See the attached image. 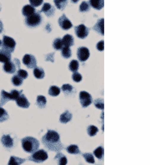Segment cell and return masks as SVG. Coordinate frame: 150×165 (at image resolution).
I'll return each mask as SVG.
<instances>
[{
  "label": "cell",
  "mask_w": 150,
  "mask_h": 165,
  "mask_svg": "<svg viewBox=\"0 0 150 165\" xmlns=\"http://www.w3.org/2000/svg\"><path fill=\"white\" fill-rule=\"evenodd\" d=\"M21 94H22V92H19L18 90H12V91L9 93L11 100H16V99L18 98V96Z\"/></svg>",
  "instance_id": "40"
},
{
  "label": "cell",
  "mask_w": 150,
  "mask_h": 165,
  "mask_svg": "<svg viewBox=\"0 0 150 165\" xmlns=\"http://www.w3.org/2000/svg\"><path fill=\"white\" fill-rule=\"evenodd\" d=\"M1 142L5 148H11L13 146V140L10 135H4L1 138Z\"/></svg>",
  "instance_id": "14"
},
{
  "label": "cell",
  "mask_w": 150,
  "mask_h": 165,
  "mask_svg": "<svg viewBox=\"0 0 150 165\" xmlns=\"http://www.w3.org/2000/svg\"><path fill=\"white\" fill-rule=\"evenodd\" d=\"M3 28H4V26H3V23L0 20V33L3 31Z\"/></svg>",
  "instance_id": "46"
},
{
  "label": "cell",
  "mask_w": 150,
  "mask_h": 165,
  "mask_svg": "<svg viewBox=\"0 0 150 165\" xmlns=\"http://www.w3.org/2000/svg\"><path fill=\"white\" fill-rule=\"evenodd\" d=\"M67 152L72 154H78L80 153V150L77 145H70L67 148Z\"/></svg>",
  "instance_id": "30"
},
{
  "label": "cell",
  "mask_w": 150,
  "mask_h": 165,
  "mask_svg": "<svg viewBox=\"0 0 150 165\" xmlns=\"http://www.w3.org/2000/svg\"><path fill=\"white\" fill-rule=\"evenodd\" d=\"M54 4L58 9H63L66 7L67 0H54Z\"/></svg>",
  "instance_id": "31"
},
{
  "label": "cell",
  "mask_w": 150,
  "mask_h": 165,
  "mask_svg": "<svg viewBox=\"0 0 150 165\" xmlns=\"http://www.w3.org/2000/svg\"><path fill=\"white\" fill-rule=\"evenodd\" d=\"M12 83L15 86H20L23 84V79L20 77H18V75H15L12 78Z\"/></svg>",
  "instance_id": "36"
},
{
  "label": "cell",
  "mask_w": 150,
  "mask_h": 165,
  "mask_svg": "<svg viewBox=\"0 0 150 165\" xmlns=\"http://www.w3.org/2000/svg\"><path fill=\"white\" fill-rule=\"evenodd\" d=\"M63 41L62 39H56L55 40L53 41V47L54 48V49H56V50H60V49H63Z\"/></svg>",
  "instance_id": "32"
},
{
  "label": "cell",
  "mask_w": 150,
  "mask_h": 165,
  "mask_svg": "<svg viewBox=\"0 0 150 165\" xmlns=\"http://www.w3.org/2000/svg\"><path fill=\"white\" fill-rule=\"evenodd\" d=\"M60 94V89L57 86H51L49 89V94L50 96L56 97Z\"/></svg>",
  "instance_id": "27"
},
{
  "label": "cell",
  "mask_w": 150,
  "mask_h": 165,
  "mask_svg": "<svg viewBox=\"0 0 150 165\" xmlns=\"http://www.w3.org/2000/svg\"><path fill=\"white\" fill-rule=\"evenodd\" d=\"M16 102H17V105L20 108H28L30 106V103L28 102V100L27 99L26 97L23 94H21L18 96V98L16 99Z\"/></svg>",
  "instance_id": "12"
},
{
  "label": "cell",
  "mask_w": 150,
  "mask_h": 165,
  "mask_svg": "<svg viewBox=\"0 0 150 165\" xmlns=\"http://www.w3.org/2000/svg\"><path fill=\"white\" fill-rule=\"evenodd\" d=\"M19 67H20V61L18 60V58H14L13 62L9 61V62L4 63V70L6 73H13L16 72L17 68H19Z\"/></svg>",
  "instance_id": "3"
},
{
  "label": "cell",
  "mask_w": 150,
  "mask_h": 165,
  "mask_svg": "<svg viewBox=\"0 0 150 165\" xmlns=\"http://www.w3.org/2000/svg\"><path fill=\"white\" fill-rule=\"evenodd\" d=\"M42 21V17L39 13H34L26 18V24L29 27H37Z\"/></svg>",
  "instance_id": "4"
},
{
  "label": "cell",
  "mask_w": 150,
  "mask_h": 165,
  "mask_svg": "<svg viewBox=\"0 0 150 165\" xmlns=\"http://www.w3.org/2000/svg\"><path fill=\"white\" fill-rule=\"evenodd\" d=\"M10 60H11V53L7 49L3 48L2 50H0V62L6 63Z\"/></svg>",
  "instance_id": "13"
},
{
  "label": "cell",
  "mask_w": 150,
  "mask_h": 165,
  "mask_svg": "<svg viewBox=\"0 0 150 165\" xmlns=\"http://www.w3.org/2000/svg\"><path fill=\"white\" fill-rule=\"evenodd\" d=\"M98 129L97 127H95L93 125H90L88 127V134L89 136L93 137L98 134Z\"/></svg>",
  "instance_id": "34"
},
{
  "label": "cell",
  "mask_w": 150,
  "mask_h": 165,
  "mask_svg": "<svg viewBox=\"0 0 150 165\" xmlns=\"http://www.w3.org/2000/svg\"><path fill=\"white\" fill-rule=\"evenodd\" d=\"M79 67V62H78L77 60H72L70 62V63H69V65H68L69 70L74 72V73L78 71Z\"/></svg>",
  "instance_id": "29"
},
{
  "label": "cell",
  "mask_w": 150,
  "mask_h": 165,
  "mask_svg": "<svg viewBox=\"0 0 150 165\" xmlns=\"http://www.w3.org/2000/svg\"><path fill=\"white\" fill-rule=\"evenodd\" d=\"M58 24H59L60 28L62 29H63V30H68L73 26V24H72L70 20L68 19L64 14L62 15V17H60L59 19H58Z\"/></svg>",
  "instance_id": "11"
},
{
  "label": "cell",
  "mask_w": 150,
  "mask_h": 165,
  "mask_svg": "<svg viewBox=\"0 0 150 165\" xmlns=\"http://www.w3.org/2000/svg\"><path fill=\"white\" fill-rule=\"evenodd\" d=\"M31 6L33 7H39L40 5L43 4L44 0H29Z\"/></svg>",
  "instance_id": "43"
},
{
  "label": "cell",
  "mask_w": 150,
  "mask_h": 165,
  "mask_svg": "<svg viewBox=\"0 0 150 165\" xmlns=\"http://www.w3.org/2000/svg\"><path fill=\"white\" fill-rule=\"evenodd\" d=\"M54 159H56L59 165H66L67 163H68V160H67V158L63 154L58 153L57 155L55 156Z\"/></svg>",
  "instance_id": "25"
},
{
  "label": "cell",
  "mask_w": 150,
  "mask_h": 165,
  "mask_svg": "<svg viewBox=\"0 0 150 165\" xmlns=\"http://www.w3.org/2000/svg\"><path fill=\"white\" fill-rule=\"evenodd\" d=\"M48 158V153L43 149L37 150L34 153H33L32 156L29 158V159L35 163H42Z\"/></svg>",
  "instance_id": "5"
},
{
  "label": "cell",
  "mask_w": 150,
  "mask_h": 165,
  "mask_svg": "<svg viewBox=\"0 0 150 165\" xmlns=\"http://www.w3.org/2000/svg\"><path fill=\"white\" fill-rule=\"evenodd\" d=\"M24 162H25L24 158H18V157L12 156L10 158V159H9L8 165H20L23 164Z\"/></svg>",
  "instance_id": "21"
},
{
  "label": "cell",
  "mask_w": 150,
  "mask_h": 165,
  "mask_svg": "<svg viewBox=\"0 0 150 165\" xmlns=\"http://www.w3.org/2000/svg\"><path fill=\"white\" fill-rule=\"evenodd\" d=\"M75 33L79 39H84L85 38H87V36L88 35L89 29L84 24H80L79 26L75 27Z\"/></svg>",
  "instance_id": "9"
},
{
  "label": "cell",
  "mask_w": 150,
  "mask_h": 165,
  "mask_svg": "<svg viewBox=\"0 0 150 165\" xmlns=\"http://www.w3.org/2000/svg\"><path fill=\"white\" fill-rule=\"evenodd\" d=\"M9 100H11L10 98V94L7 93L4 90H2L1 92V100H0V105H4L7 103Z\"/></svg>",
  "instance_id": "22"
},
{
  "label": "cell",
  "mask_w": 150,
  "mask_h": 165,
  "mask_svg": "<svg viewBox=\"0 0 150 165\" xmlns=\"http://www.w3.org/2000/svg\"><path fill=\"white\" fill-rule=\"evenodd\" d=\"M33 75L38 79H42L44 78L45 73H44V69L41 68H34V69H33Z\"/></svg>",
  "instance_id": "23"
},
{
  "label": "cell",
  "mask_w": 150,
  "mask_h": 165,
  "mask_svg": "<svg viewBox=\"0 0 150 165\" xmlns=\"http://www.w3.org/2000/svg\"><path fill=\"white\" fill-rule=\"evenodd\" d=\"M61 55L64 58H70L72 55V51L69 47H63L62 52H61Z\"/></svg>",
  "instance_id": "28"
},
{
  "label": "cell",
  "mask_w": 150,
  "mask_h": 165,
  "mask_svg": "<svg viewBox=\"0 0 150 165\" xmlns=\"http://www.w3.org/2000/svg\"><path fill=\"white\" fill-rule=\"evenodd\" d=\"M72 118H73V115H72V113H71L69 111H65L63 113H62L61 115H60V118H59V120L60 122L62 123V124H67L68 122H69V121L72 119Z\"/></svg>",
  "instance_id": "17"
},
{
  "label": "cell",
  "mask_w": 150,
  "mask_h": 165,
  "mask_svg": "<svg viewBox=\"0 0 150 165\" xmlns=\"http://www.w3.org/2000/svg\"><path fill=\"white\" fill-rule=\"evenodd\" d=\"M83 156L85 158V160L87 161L89 164H94V158H93V154L92 153H84Z\"/></svg>",
  "instance_id": "37"
},
{
  "label": "cell",
  "mask_w": 150,
  "mask_h": 165,
  "mask_svg": "<svg viewBox=\"0 0 150 165\" xmlns=\"http://www.w3.org/2000/svg\"><path fill=\"white\" fill-rule=\"evenodd\" d=\"M22 12L24 16L28 17V16H30V15H32V14L35 13V9H34V7H33L31 5H25V6L23 8Z\"/></svg>",
  "instance_id": "18"
},
{
  "label": "cell",
  "mask_w": 150,
  "mask_h": 165,
  "mask_svg": "<svg viewBox=\"0 0 150 165\" xmlns=\"http://www.w3.org/2000/svg\"><path fill=\"white\" fill-rule=\"evenodd\" d=\"M79 1V0H72V2H73V3H74V4H76V3H78Z\"/></svg>",
  "instance_id": "47"
},
{
  "label": "cell",
  "mask_w": 150,
  "mask_h": 165,
  "mask_svg": "<svg viewBox=\"0 0 150 165\" xmlns=\"http://www.w3.org/2000/svg\"><path fill=\"white\" fill-rule=\"evenodd\" d=\"M21 143H22L23 148L27 153H33L37 151L39 148V140L33 138V137H26V138H23Z\"/></svg>",
  "instance_id": "2"
},
{
  "label": "cell",
  "mask_w": 150,
  "mask_h": 165,
  "mask_svg": "<svg viewBox=\"0 0 150 165\" xmlns=\"http://www.w3.org/2000/svg\"><path fill=\"white\" fill-rule=\"evenodd\" d=\"M77 55H78V58L81 62H85L89 58L90 52L86 47H80L79 49H78Z\"/></svg>",
  "instance_id": "10"
},
{
  "label": "cell",
  "mask_w": 150,
  "mask_h": 165,
  "mask_svg": "<svg viewBox=\"0 0 150 165\" xmlns=\"http://www.w3.org/2000/svg\"><path fill=\"white\" fill-rule=\"evenodd\" d=\"M46 103H47V100H46V98L43 96V95H39L37 97V101H36V103L37 105L40 108H44L46 106Z\"/></svg>",
  "instance_id": "26"
},
{
  "label": "cell",
  "mask_w": 150,
  "mask_h": 165,
  "mask_svg": "<svg viewBox=\"0 0 150 165\" xmlns=\"http://www.w3.org/2000/svg\"><path fill=\"white\" fill-rule=\"evenodd\" d=\"M9 118V114L6 112L5 109H4L3 108L0 107V122H4Z\"/></svg>",
  "instance_id": "33"
},
{
  "label": "cell",
  "mask_w": 150,
  "mask_h": 165,
  "mask_svg": "<svg viewBox=\"0 0 150 165\" xmlns=\"http://www.w3.org/2000/svg\"><path fill=\"white\" fill-rule=\"evenodd\" d=\"M62 90L63 92L66 95H71L75 92L74 87L70 84H63L62 86Z\"/></svg>",
  "instance_id": "24"
},
{
  "label": "cell",
  "mask_w": 150,
  "mask_h": 165,
  "mask_svg": "<svg viewBox=\"0 0 150 165\" xmlns=\"http://www.w3.org/2000/svg\"><path fill=\"white\" fill-rule=\"evenodd\" d=\"M90 9V6L88 4L87 2H83L81 4H80L79 7V11L80 12H87V11H89Z\"/></svg>",
  "instance_id": "39"
},
{
  "label": "cell",
  "mask_w": 150,
  "mask_h": 165,
  "mask_svg": "<svg viewBox=\"0 0 150 165\" xmlns=\"http://www.w3.org/2000/svg\"><path fill=\"white\" fill-rule=\"evenodd\" d=\"M79 100L82 107L86 108L92 103V96L88 92L81 91L79 94Z\"/></svg>",
  "instance_id": "7"
},
{
  "label": "cell",
  "mask_w": 150,
  "mask_h": 165,
  "mask_svg": "<svg viewBox=\"0 0 150 165\" xmlns=\"http://www.w3.org/2000/svg\"><path fill=\"white\" fill-rule=\"evenodd\" d=\"M91 6L95 9H101L104 6V0H90L89 1Z\"/></svg>",
  "instance_id": "20"
},
{
  "label": "cell",
  "mask_w": 150,
  "mask_h": 165,
  "mask_svg": "<svg viewBox=\"0 0 150 165\" xmlns=\"http://www.w3.org/2000/svg\"><path fill=\"white\" fill-rule=\"evenodd\" d=\"M97 49L99 50V51H103L104 49V42L102 40L100 41L99 43H98L97 44Z\"/></svg>",
  "instance_id": "44"
},
{
  "label": "cell",
  "mask_w": 150,
  "mask_h": 165,
  "mask_svg": "<svg viewBox=\"0 0 150 165\" xmlns=\"http://www.w3.org/2000/svg\"><path fill=\"white\" fill-rule=\"evenodd\" d=\"M72 78H73V80L74 81V82H77V83H79V82L82 80V75L80 73H77V72L74 73Z\"/></svg>",
  "instance_id": "42"
},
{
  "label": "cell",
  "mask_w": 150,
  "mask_h": 165,
  "mask_svg": "<svg viewBox=\"0 0 150 165\" xmlns=\"http://www.w3.org/2000/svg\"><path fill=\"white\" fill-rule=\"evenodd\" d=\"M93 153H94V155L96 156L97 158L101 159V158H103V147L97 148L94 150V152H93Z\"/></svg>",
  "instance_id": "35"
},
{
  "label": "cell",
  "mask_w": 150,
  "mask_h": 165,
  "mask_svg": "<svg viewBox=\"0 0 150 165\" xmlns=\"http://www.w3.org/2000/svg\"><path fill=\"white\" fill-rule=\"evenodd\" d=\"M18 76L20 77L22 79H25L28 78V72L23 70V69H19L18 71Z\"/></svg>",
  "instance_id": "41"
},
{
  "label": "cell",
  "mask_w": 150,
  "mask_h": 165,
  "mask_svg": "<svg viewBox=\"0 0 150 165\" xmlns=\"http://www.w3.org/2000/svg\"><path fill=\"white\" fill-rule=\"evenodd\" d=\"M62 41L64 47H71L74 45V38L70 34H66L63 38Z\"/></svg>",
  "instance_id": "19"
},
{
  "label": "cell",
  "mask_w": 150,
  "mask_h": 165,
  "mask_svg": "<svg viewBox=\"0 0 150 165\" xmlns=\"http://www.w3.org/2000/svg\"><path fill=\"white\" fill-rule=\"evenodd\" d=\"M53 54H49V55H47V56H49V57H47L46 58V60H49V61H51V62H53Z\"/></svg>",
  "instance_id": "45"
},
{
  "label": "cell",
  "mask_w": 150,
  "mask_h": 165,
  "mask_svg": "<svg viewBox=\"0 0 150 165\" xmlns=\"http://www.w3.org/2000/svg\"><path fill=\"white\" fill-rule=\"evenodd\" d=\"M41 12L44 13L48 17H51L54 14V9L52 5L49 4V3H46L43 6V8L41 9Z\"/></svg>",
  "instance_id": "15"
},
{
  "label": "cell",
  "mask_w": 150,
  "mask_h": 165,
  "mask_svg": "<svg viewBox=\"0 0 150 165\" xmlns=\"http://www.w3.org/2000/svg\"><path fill=\"white\" fill-rule=\"evenodd\" d=\"M94 105L95 107L99 108V109H103L104 108V103H103V99L102 98H98L94 101Z\"/></svg>",
  "instance_id": "38"
},
{
  "label": "cell",
  "mask_w": 150,
  "mask_h": 165,
  "mask_svg": "<svg viewBox=\"0 0 150 165\" xmlns=\"http://www.w3.org/2000/svg\"><path fill=\"white\" fill-rule=\"evenodd\" d=\"M93 29H94L95 31H97L98 33L103 35V34H104V30H103V29H104V19H103V18L99 19L97 22V23L94 25Z\"/></svg>",
  "instance_id": "16"
},
{
  "label": "cell",
  "mask_w": 150,
  "mask_h": 165,
  "mask_svg": "<svg viewBox=\"0 0 150 165\" xmlns=\"http://www.w3.org/2000/svg\"><path fill=\"white\" fill-rule=\"evenodd\" d=\"M23 63L28 68H34L37 65V60L35 57L31 54H25L23 58Z\"/></svg>",
  "instance_id": "8"
},
{
  "label": "cell",
  "mask_w": 150,
  "mask_h": 165,
  "mask_svg": "<svg viewBox=\"0 0 150 165\" xmlns=\"http://www.w3.org/2000/svg\"><path fill=\"white\" fill-rule=\"evenodd\" d=\"M1 45H2V42H1V40H0V47H1Z\"/></svg>",
  "instance_id": "48"
},
{
  "label": "cell",
  "mask_w": 150,
  "mask_h": 165,
  "mask_svg": "<svg viewBox=\"0 0 150 165\" xmlns=\"http://www.w3.org/2000/svg\"><path fill=\"white\" fill-rule=\"evenodd\" d=\"M16 46V42L15 40L10 38L9 36H4V39H3V48L7 49L10 53L13 52V50L15 49Z\"/></svg>",
  "instance_id": "6"
},
{
  "label": "cell",
  "mask_w": 150,
  "mask_h": 165,
  "mask_svg": "<svg viewBox=\"0 0 150 165\" xmlns=\"http://www.w3.org/2000/svg\"><path fill=\"white\" fill-rule=\"evenodd\" d=\"M42 141L44 146L52 151H60L63 147L60 141L59 134L53 130H49L43 137Z\"/></svg>",
  "instance_id": "1"
}]
</instances>
